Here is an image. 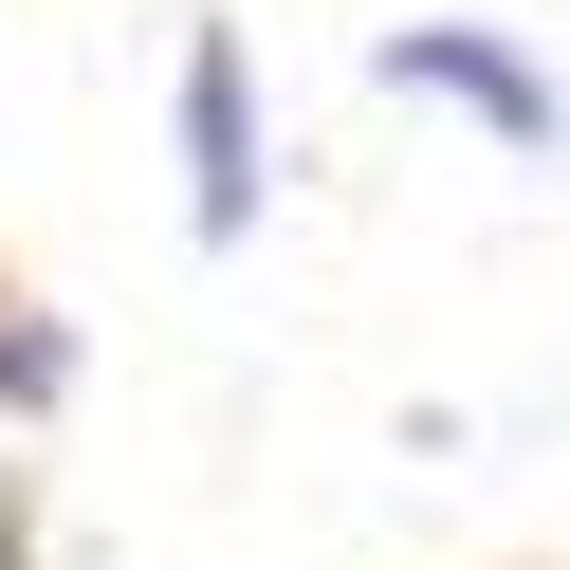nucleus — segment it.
<instances>
[{"instance_id": "f257e3e1", "label": "nucleus", "mask_w": 570, "mask_h": 570, "mask_svg": "<svg viewBox=\"0 0 570 570\" xmlns=\"http://www.w3.org/2000/svg\"><path fill=\"white\" fill-rule=\"evenodd\" d=\"M368 75H386V92H423V111H479L515 166H570V92L533 75L515 38H479V19H405V38H386Z\"/></svg>"}, {"instance_id": "7ed1b4c3", "label": "nucleus", "mask_w": 570, "mask_h": 570, "mask_svg": "<svg viewBox=\"0 0 570 570\" xmlns=\"http://www.w3.org/2000/svg\"><path fill=\"white\" fill-rule=\"evenodd\" d=\"M56 386H75V332H38V313H0V405L38 423V405H56Z\"/></svg>"}, {"instance_id": "f03ea898", "label": "nucleus", "mask_w": 570, "mask_h": 570, "mask_svg": "<svg viewBox=\"0 0 570 570\" xmlns=\"http://www.w3.org/2000/svg\"><path fill=\"white\" fill-rule=\"evenodd\" d=\"M258 185H276V148H258V56H239V19H185V222H203V239H258Z\"/></svg>"}]
</instances>
